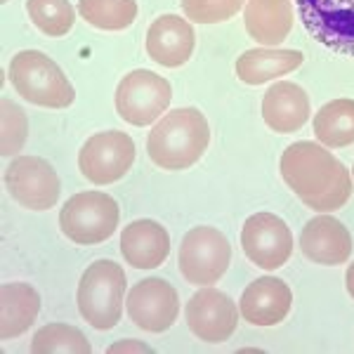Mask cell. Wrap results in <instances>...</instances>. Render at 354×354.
<instances>
[{
    "instance_id": "obj_1",
    "label": "cell",
    "mask_w": 354,
    "mask_h": 354,
    "mask_svg": "<svg viewBox=\"0 0 354 354\" xmlns=\"http://www.w3.org/2000/svg\"><path fill=\"white\" fill-rule=\"evenodd\" d=\"M279 170L288 189L317 213L338 210L352 196V173L328 147L317 142H295L286 147Z\"/></svg>"
},
{
    "instance_id": "obj_2",
    "label": "cell",
    "mask_w": 354,
    "mask_h": 354,
    "mask_svg": "<svg viewBox=\"0 0 354 354\" xmlns=\"http://www.w3.org/2000/svg\"><path fill=\"white\" fill-rule=\"evenodd\" d=\"M210 145L205 116L194 106L173 109L156 121L147 137L149 158L163 170H187L201 161Z\"/></svg>"
},
{
    "instance_id": "obj_3",
    "label": "cell",
    "mask_w": 354,
    "mask_h": 354,
    "mask_svg": "<svg viewBox=\"0 0 354 354\" xmlns=\"http://www.w3.org/2000/svg\"><path fill=\"white\" fill-rule=\"evenodd\" d=\"M8 76L17 95L26 102L48 109H66L76 100V90L45 53L38 50H21L12 57Z\"/></svg>"
},
{
    "instance_id": "obj_4",
    "label": "cell",
    "mask_w": 354,
    "mask_h": 354,
    "mask_svg": "<svg viewBox=\"0 0 354 354\" xmlns=\"http://www.w3.org/2000/svg\"><path fill=\"white\" fill-rule=\"evenodd\" d=\"M125 272L113 260H97L78 283V312L97 330H109L121 322L125 305Z\"/></svg>"
},
{
    "instance_id": "obj_5",
    "label": "cell",
    "mask_w": 354,
    "mask_h": 354,
    "mask_svg": "<svg viewBox=\"0 0 354 354\" xmlns=\"http://www.w3.org/2000/svg\"><path fill=\"white\" fill-rule=\"evenodd\" d=\"M121 210L116 198L104 192L73 194L59 210V230L78 245H97L116 232Z\"/></svg>"
},
{
    "instance_id": "obj_6",
    "label": "cell",
    "mask_w": 354,
    "mask_h": 354,
    "mask_svg": "<svg viewBox=\"0 0 354 354\" xmlns=\"http://www.w3.org/2000/svg\"><path fill=\"white\" fill-rule=\"evenodd\" d=\"M232 262V245L215 227H194L180 245V274L192 286L218 283Z\"/></svg>"
},
{
    "instance_id": "obj_7",
    "label": "cell",
    "mask_w": 354,
    "mask_h": 354,
    "mask_svg": "<svg viewBox=\"0 0 354 354\" xmlns=\"http://www.w3.org/2000/svg\"><path fill=\"white\" fill-rule=\"evenodd\" d=\"M116 111L125 123L145 128L156 123L168 111L173 100V88L163 76L147 68L130 71L116 88Z\"/></svg>"
},
{
    "instance_id": "obj_8",
    "label": "cell",
    "mask_w": 354,
    "mask_h": 354,
    "mask_svg": "<svg viewBox=\"0 0 354 354\" xmlns=\"http://www.w3.org/2000/svg\"><path fill=\"white\" fill-rule=\"evenodd\" d=\"M295 8L314 41L354 57V0H295Z\"/></svg>"
},
{
    "instance_id": "obj_9",
    "label": "cell",
    "mask_w": 354,
    "mask_h": 354,
    "mask_svg": "<svg viewBox=\"0 0 354 354\" xmlns=\"http://www.w3.org/2000/svg\"><path fill=\"white\" fill-rule=\"evenodd\" d=\"M135 163V142L128 133H97L78 151V168L93 185H111L128 175Z\"/></svg>"
},
{
    "instance_id": "obj_10",
    "label": "cell",
    "mask_w": 354,
    "mask_h": 354,
    "mask_svg": "<svg viewBox=\"0 0 354 354\" xmlns=\"http://www.w3.org/2000/svg\"><path fill=\"white\" fill-rule=\"evenodd\" d=\"M5 187L28 210H50L62 194L59 175L41 156H17L5 168Z\"/></svg>"
},
{
    "instance_id": "obj_11",
    "label": "cell",
    "mask_w": 354,
    "mask_h": 354,
    "mask_svg": "<svg viewBox=\"0 0 354 354\" xmlns=\"http://www.w3.org/2000/svg\"><path fill=\"white\" fill-rule=\"evenodd\" d=\"M241 248L245 258L260 270H279L293 255V234L274 213H255L243 222Z\"/></svg>"
},
{
    "instance_id": "obj_12",
    "label": "cell",
    "mask_w": 354,
    "mask_h": 354,
    "mask_svg": "<svg viewBox=\"0 0 354 354\" xmlns=\"http://www.w3.org/2000/svg\"><path fill=\"white\" fill-rule=\"evenodd\" d=\"M187 326L203 342H225L239 326V307L230 295L218 288L201 286L185 307Z\"/></svg>"
},
{
    "instance_id": "obj_13",
    "label": "cell",
    "mask_w": 354,
    "mask_h": 354,
    "mask_svg": "<svg viewBox=\"0 0 354 354\" xmlns=\"http://www.w3.org/2000/svg\"><path fill=\"white\" fill-rule=\"evenodd\" d=\"M128 317L137 328L147 333H163L177 322L180 314V298L177 290L165 279L151 277L137 281L128 293Z\"/></svg>"
},
{
    "instance_id": "obj_14",
    "label": "cell",
    "mask_w": 354,
    "mask_h": 354,
    "mask_svg": "<svg viewBox=\"0 0 354 354\" xmlns=\"http://www.w3.org/2000/svg\"><path fill=\"white\" fill-rule=\"evenodd\" d=\"M300 250L317 265H345L352 255V234L340 220L330 215H317L302 227Z\"/></svg>"
},
{
    "instance_id": "obj_15",
    "label": "cell",
    "mask_w": 354,
    "mask_h": 354,
    "mask_svg": "<svg viewBox=\"0 0 354 354\" xmlns=\"http://www.w3.org/2000/svg\"><path fill=\"white\" fill-rule=\"evenodd\" d=\"M147 55L165 68H177L189 62L196 45V33L189 19L180 15H163L153 19L147 31Z\"/></svg>"
},
{
    "instance_id": "obj_16",
    "label": "cell",
    "mask_w": 354,
    "mask_h": 354,
    "mask_svg": "<svg viewBox=\"0 0 354 354\" xmlns=\"http://www.w3.org/2000/svg\"><path fill=\"white\" fill-rule=\"evenodd\" d=\"M290 305L293 293L288 283L277 277H262L245 286L239 312L250 326H277L288 317Z\"/></svg>"
},
{
    "instance_id": "obj_17",
    "label": "cell",
    "mask_w": 354,
    "mask_h": 354,
    "mask_svg": "<svg viewBox=\"0 0 354 354\" xmlns=\"http://www.w3.org/2000/svg\"><path fill=\"white\" fill-rule=\"evenodd\" d=\"M168 253L170 236L156 220H135L121 232V255L135 270H156Z\"/></svg>"
},
{
    "instance_id": "obj_18",
    "label": "cell",
    "mask_w": 354,
    "mask_h": 354,
    "mask_svg": "<svg viewBox=\"0 0 354 354\" xmlns=\"http://www.w3.org/2000/svg\"><path fill=\"white\" fill-rule=\"evenodd\" d=\"M262 118L274 133H295L310 118V97L290 81L274 83L262 97Z\"/></svg>"
},
{
    "instance_id": "obj_19",
    "label": "cell",
    "mask_w": 354,
    "mask_h": 354,
    "mask_svg": "<svg viewBox=\"0 0 354 354\" xmlns=\"http://www.w3.org/2000/svg\"><path fill=\"white\" fill-rule=\"evenodd\" d=\"M293 19L295 10L290 0H245V31L265 48H274L286 41L293 28Z\"/></svg>"
},
{
    "instance_id": "obj_20",
    "label": "cell",
    "mask_w": 354,
    "mask_h": 354,
    "mask_svg": "<svg viewBox=\"0 0 354 354\" xmlns=\"http://www.w3.org/2000/svg\"><path fill=\"white\" fill-rule=\"evenodd\" d=\"M41 312V295L21 281L3 283L0 288V338L10 340L26 333Z\"/></svg>"
},
{
    "instance_id": "obj_21",
    "label": "cell",
    "mask_w": 354,
    "mask_h": 354,
    "mask_svg": "<svg viewBox=\"0 0 354 354\" xmlns=\"http://www.w3.org/2000/svg\"><path fill=\"white\" fill-rule=\"evenodd\" d=\"M302 62H305V55L300 50H274V48L245 50L236 59V76L245 85H262L295 71Z\"/></svg>"
},
{
    "instance_id": "obj_22",
    "label": "cell",
    "mask_w": 354,
    "mask_h": 354,
    "mask_svg": "<svg viewBox=\"0 0 354 354\" xmlns=\"http://www.w3.org/2000/svg\"><path fill=\"white\" fill-rule=\"evenodd\" d=\"M314 135L328 149L354 145V100H333L314 116Z\"/></svg>"
},
{
    "instance_id": "obj_23",
    "label": "cell",
    "mask_w": 354,
    "mask_h": 354,
    "mask_svg": "<svg viewBox=\"0 0 354 354\" xmlns=\"http://www.w3.org/2000/svg\"><path fill=\"white\" fill-rule=\"evenodd\" d=\"M78 15L102 31H123L137 19L135 0H78Z\"/></svg>"
},
{
    "instance_id": "obj_24",
    "label": "cell",
    "mask_w": 354,
    "mask_h": 354,
    "mask_svg": "<svg viewBox=\"0 0 354 354\" xmlns=\"http://www.w3.org/2000/svg\"><path fill=\"white\" fill-rule=\"evenodd\" d=\"M26 12L28 19L50 38L66 36L76 21V10L68 0H26Z\"/></svg>"
},
{
    "instance_id": "obj_25",
    "label": "cell",
    "mask_w": 354,
    "mask_h": 354,
    "mask_svg": "<svg viewBox=\"0 0 354 354\" xmlns=\"http://www.w3.org/2000/svg\"><path fill=\"white\" fill-rule=\"evenodd\" d=\"M31 352L36 354H53V352H64V354H90L88 338L83 335L81 328L68 326V324H48L33 335L31 340Z\"/></svg>"
},
{
    "instance_id": "obj_26",
    "label": "cell",
    "mask_w": 354,
    "mask_h": 354,
    "mask_svg": "<svg viewBox=\"0 0 354 354\" xmlns=\"http://www.w3.org/2000/svg\"><path fill=\"white\" fill-rule=\"evenodd\" d=\"M245 8V0H182V10L196 24H220Z\"/></svg>"
},
{
    "instance_id": "obj_27",
    "label": "cell",
    "mask_w": 354,
    "mask_h": 354,
    "mask_svg": "<svg viewBox=\"0 0 354 354\" xmlns=\"http://www.w3.org/2000/svg\"><path fill=\"white\" fill-rule=\"evenodd\" d=\"M3 156H15L21 151L28 135V121L21 106L12 104L10 100H3Z\"/></svg>"
},
{
    "instance_id": "obj_28",
    "label": "cell",
    "mask_w": 354,
    "mask_h": 354,
    "mask_svg": "<svg viewBox=\"0 0 354 354\" xmlns=\"http://www.w3.org/2000/svg\"><path fill=\"white\" fill-rule=\"evenodd\" d=\"M106 352H153L149 345H145V342H137V340H118L113 342Z\"/></svg>"
},
{
    "instance_id": "obj_29",
    "label": "cell",
    "mask_w": 354,
    "mask_h": 354,
    "mask_svg": "<svg viewBox=\"0 0 354 354\" xmlns=\"http://www.w3.org/2000/svg\"><path fill=\"white\" fill-rule=\"evenodd\" d=\"M345 286H347V293L354 298V262L347 267V272H345Z\"/></svg>"
},
{
    "instance_id": "obj_30",
    "label": "cell",
    "mask_w": 354,
    "mask_h": 354,
    "mask_svg": "<svg viewBox=\"0 0 354 354\" xmlns=\"http://www.w3.org/2000/svg\"><path fill=\"white\" fill-rule=\"evenodd\" d=\"M0 3H8V0H0Z\"/></svg>"
},
{
    "instance_id": "obj_31",
    "label": "cell",
    "mask_w": 354,
    "mask_h": 354,
    "mask_svg": "<svg viewBox=\"0 0 354 354\" xmlns=\"http://www.w3.org/2000/svg\"><path fill=\"white\" fill-rule=\"evenodd\" d=\"M352 175H354V170H352Z\"/></svg>"
}]
</instances>
